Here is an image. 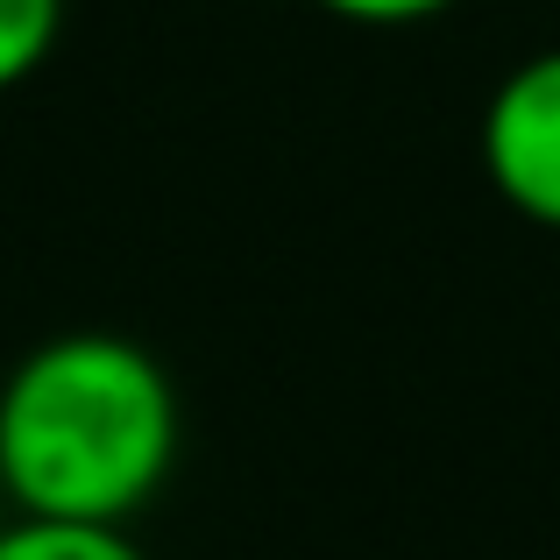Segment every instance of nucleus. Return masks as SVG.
<instances>
[{
  "mask_svg": "<svg viewBox=\"0 0 560 560\" xmlns=\"http://www.w3.org/2000/svg\"><path fill=\"white\" fill-rule=\"evenodd\" d=\"M482 178L511 213L560 234V50L511 71L482 107Z\"/></svg>",
  "mask_w": 560,
  "mask_h": 560,
  "instance_id": "nucleus-2",
  "label": "nucleus"
},
{
  "mask_svg": "<svg viewBox=\"0 0 560 560\" xmlns=\"http://www.w3.org/2000/svg\"><path fill=\"white\" fill-rule=\"evenodd\" d=\"M178 383L128 334H57L0 383V490L22 518L128 525L178 468Z\"/></svg>",
  "mask_w": 560,
  "mask_h": 560,
  "instance_id": "nucleus-1",
  "label": "nucleus"
},
{
  "mask_svg": "<svg viewBox=\"0 0 560 560\" xmlns=\"http://www.w3.org/2000/svg\"><path fill=\"white\" fill-rule=\"evenodd\" d=\"M65 36V0H0V93L36 79Z\"/></svg>",
  "mask_w": 560,
  "mask_h": 560,
  "instance_id": "nucleus-4",
  "label": "nucleus"
},
{
  "mask_svg": "<svg viewBox=\"0 0 560 560\" xmlns=\"http://www.w3.org/2000/svg\"><path fill=\"white\" fill-rule=\"evenodd\" d=\"M0 560H150L128 525H65V518H14L0 533Z\"/></svg>",
  "mask_w": 560,
  "mask_h": 560,
  "instance_id": "nucleus-3",
  "label": "nucleus"
},
{
  "mask_svg": "<svg viewBox=\"0 0 560 560\" xmlns=\"http://www.w3.org/2000/svg\"><path fill=\"white\" fill-rule=\"evenodd\" d=\"M313 8H327L334 22H355V28H411L462 8V0H313Z\"/></svg>",
  "mask_w": 560,
  "mask_h": 560,
  "instance_id": "nucleus-5",
  "label": "nucleus"
}]
</instances>
